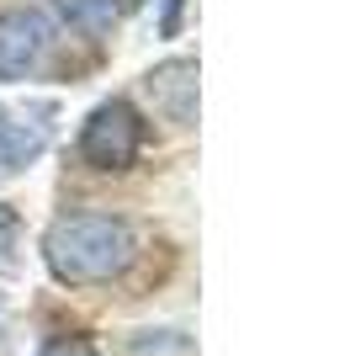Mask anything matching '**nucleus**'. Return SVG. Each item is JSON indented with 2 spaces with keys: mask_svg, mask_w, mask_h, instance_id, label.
I'll return each mask as SVG.
<instances>
[{
  "mask_svg": "<svg viewBox=\"0 0 350 356\" xmlns=\"http://www.w3.org/2000/svg\"><path fill=\"white\" fill-rule=\"evenodd\" d=\"M133 255H138V239H133L128 218H117V213H64L43 234L48 271L69 287L112 282L133 266Z\"/></svg>",
  "mask_w": 350,
  "mask_h": 356,
  "instance_id": "1",
  "label": "nucleus"
},
{
  "mask_svg": "<svg viewBox=\"0 0 350 356\" xmlns=\"http://www.w3.org/2000/svg\"><path fill=\"white\" fill-rule=\"evenodd\" d=\"M144 149V122L128 102H101L85 118V134H80V160L96 165V170H128Z\"/></svg>",
  "mask_w": 350,
  "mask_h": 356,
  "instance_id": "2",
  "label": "nucleus"
},
{
  "mask_svg": "<svg viewBox=\"0 0 350 356\" xmlns=\"http://www.w3.org/2000/svg\"><path fill=\"white\" fill-rule=\"evenodd\" d=\"M48 138H53L48 102H0V181L22 176L32 160H43Z\"/></svg>",
  "mask_w": 350,
  "mask_h": 356,
  "instance_id": "3",
  "label": "nucleus"
},
{
  "mask_svg": "<svg viewBox=\"0 0 350 356\" xmlns=\"http://www.w3.org/2000/svg\"><path fill=\"white\" fill-rule=\"evenodd\" d=\"M48 54V22L43 11L11 6L0 11V80H27Z\"/></svg>",
  "mask_w": 350,
  "mask_h": 356,
  "instance_id": "4",
  "label": "nucleus"
},
{
  "mask_svg": "<svg viewBox=\"0 0 350 356\" xmlns=\"http://www.w3.org/2000/svg\"><path fill=\"white\" fill-rule=\"evenodd\" d=\"M144 90H149V102H154V112H160L165 122H175V128H191V122H197V64L191 59L154 64V70L144 74Z\"/></svg>",
  "mask_w": 350,
  "mask_h": 356,
  "instance_id": "5",
  "label": "nucleus"
},
{
  "mask_svg": "<svg viewBox=\"0 0 350 356\" xmlns=\"http://www.w3.org/2000/svg\"><path fill=\"white\" fill-rule=\"evenodd\" d=\"M38 356H101V351H96V341H85V335H58V341H48Z\"/></svg>",
  "mask_w": 350,
  "mask_h": 356,
  "instance_id": "6",
  "label": "nucleus"
},
{
  "mask_svg": "<svg viewBox=\"0 0 350 356\" xmlns=\"http://www.w3.org/2000/svg\"><path fill=\"white\" fill-rule=\"evenodd\" d=\"M6 330H11V314H6V298H0V346H6Z\"/></svg>",
  "mask_w": 350,
  "mask_h": 356,
  "instance_id": "7",
  "label": "nucleus"
},
{
  "mask_svg": "<svg viewBox=\"0 0 350 356\" xmlns=\"http://www.w3.org/2000/svg\"><path fill=\"white\" fill-rule=\"evenodd\" d=\"M133 6H138V0H106V11H112V16L117 11H133Z\"/></svg>",
  "mask_w": 350,
  "mask_h": 356,
  "instance_id": "8",
  "label": "nucleus"
}]
</instances>
